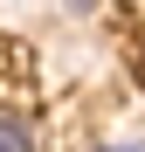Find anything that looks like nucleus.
Here are the masks:
<instances>
[{"instance_id":"obj_1","label":"nucleus","mask_w":145,"mask_h":152,"mask_svg":"<svg viewBox=\"0 0 145 152\" xmlns=\"http://www.w3.org/2000/svg\"><path fill=\"white\" fill-rule=\"evenodd\" d=\"M0 152H42L28 111H14V104H0Z\"/></svg>"},{"instance_id":"obj_2","label":"nucleus","mask_w":145,"mask_h":152,"mask_svg":"<svg viewBox=\"0 0 145 152\" xmlns=\"http://www.w3.org/2000/svg\"><path fill=\"white\" fill-rule=\"evenodd\" d=\"M104 152H145V145H104Z\"/></svg>"}]
</instances>
